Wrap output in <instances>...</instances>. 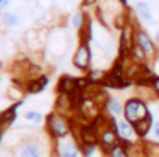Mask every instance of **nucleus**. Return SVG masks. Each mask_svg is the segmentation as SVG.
Segmentation results:
<instances>
[{"label": "nucleus", "mask_w": 159, "mask_h": 157, "mask_svg": "<svg viewBox=\"0 0 159 157\" xmlns=\"http://www.w3.org/2000/svg\"><path fill=\"white\" fill-rule=\"evenodd\" d=\"M45 118L46 116L43 114L41 111H38V109H26V111L22 113V119H24L28 125H33V126L41 125V123L45 121Z\"/></svg>", "instance_id": "16"}, {"label": "nucleus", "mask_w": 159, "mask_h": 157, "mask_svg": "<svg viewBox=\"0 0 159 157\" xmlns=\"http://www.w3.org/2000/svg\"><path fill=\"white\" fill-rule=\"evenodd\" d=\"M108 157H130V145H127L123 142H118L108 152Z\"/></svg>", "instance_id": "18"}, {"label": "nucleus", "mask_w": 159, "mask_h": 157, "mask_svg": "<svg viewBox=\"0 0 159 157\" xmlns=\"http://www.w3.org/2000/svg\"><path fill=\"white\" fill-rule=\"evenodd\" d=\"M0 24L7 29H14L21 24V17L16 12H11V10H5V12L0 14Z\"/></svg>", "instance_id": "14"}, {"label": "nucleus", "mask_w": 159, "mask_h": 157, "mask_svg": "<svg viewBox=\"0 0 159 157\" xmlns=\"http://www.w3.org/2000/svg\"><path fill=\"white\" fill-rule=\"evenodd\" d=\"M14 157H55L53 152V140L43 133H33L24 138L14 150Z\"/></svg>", "instance_id": "1"}, {"label": "nucleus", "mask_w": 159, "mask_h": 157, "mask_svg": "<svg viewBox=\"0 0 159 157\" xmlns=\"http://www.w3.org/2000/svg\"><path fill=\"white\" fill-rule=\"evenodd\" d=\"M45 132L53 142L72 135V119L58 111H50L45 118Z\"/></svg>", "instance_id": "3"}, {"label": "nucleus", "mask_w": 159, "mask_h": 157, "mask_svg": "<svg viewBox=\"0 0 159 157\" xmlns=\"http://www.w3.org/2000/svg\"><path fill=\"white\" fill-rule=\"evenodd\" d=\"M135 43L140 46V50L145 53L149 63H151V60L157 55V51H159V46L156 44L154 38H152L151 34L144 29V27L137 26V29H135Z\"/></svg>", "instance_id": "8"}, {"label": "nucleus", "mask_w": 159, "mask_h": 157, "mask_svg": "<svg viewBox=\"0 0 159 157\" xmlns=\"http://www.w3.org/2000/svg\"><path fill=\"white\" fill-rule=\"evenodd\" d=\"M69 46H70V39H69L67 31L62 29V27H52L48 33V39H46V44H45L43 56H45V60L48 58L50 61L58 60V58H62L67 53Z\"/></svg>", "instance_id": "2"}, {"label": "nucleus", "mask_w": 159, "mask_h": 157, "mask_svg": "<svg viewBox=\"0 0 159 157\" xmlns=\"http://www.w3.org/2000/svg\"><path fill=\"white\" fill-rule=\"evenodd\" d=\"M9 5H11V0H0V14L5 12L9 9Z\"/></svg>", "instance_id": "21"}, {"label": "nucleus", "mask_w": 159, "mask_h": 157, "mask_svg": "<svg viewBox=\"0 0 159 157\" xmlns=\"http://www.w3.org/2000/svg\"><path fill=\"white\" fill-rule=\"evenodd\" d=\"M134 10L139 20H142V22H154V10H152V5L147 0H137L134 5Z\"/></svg>", "instance_id": "12"}, {"label": "nucleus", "mask_w": 159, "mask_h": 157, "mask_svg": "<svg viewBox=\"0 0 159 157\" xmlns=\"http://www.w3.org/2000/svg\"><path fill=\"white\" fill-rule=\"evenodd\" d=\"M80 150H82V157H108V152L101 147L98 140L80 142Z\"/></svg>", "instance_id": "11"}, {"label": "nucleus", "mask_w": 159, "mask_h": 157, "mask_svg": "<svg viewBox=\"0 0 159 157\" xmlns=\"http://www.w3.org/2000/svg\"><path fill=\"white\" fill-rule=\"evenodd\" d=\"M152 38H154V41H156V44H157V46H159V29H157V31H156V34H154V36H152Z\"/></svg>", "instance_id": "22"}, {"label": "nucleus", "mask_w": 159, "mask_h": 157, "mask_svg": "<svg viewBox=\"0 0 159 157\" xmlns=\"http://www.w3.org/2000/svg\"><path fill=\"white\" fill-rule=\"evenodd\" d=\"M87 17H89V16H87L84 10H77V12H74L72 16H70V27L79 33V31L84 27V24H86Z\"/></svg>", "instance_id": "17"}, {"label": "nucleus", "mask_w": 159, "mask_h": 157, "mask_svg": "<svg viewBox=\"0 0 159 157\" xmlns=\"http://www.w3.org/2000/svg\"><path fill=\"white\" fill-rule=\"evenodd\" d=\"M149 67H151L152 74H154V75H157V77H159V51H157V55H156V56L151 60Z\"/></svg>", "instance_id": "19"}, {"label": "nucleus", "mask_w": 159, "mask_h": 157, "mask_svg": "<svg viewBox=\"0 0 159 157\" xmlns=\"http://www.w3.org/2000/svg\"><path fill=\"white\" fill-rule=\"evenodd\" d=\"M111 119H113V125L116 128L118 137H120V142L127 143V145H135V143L142 142L134 123L127 121L125 118H111Z\"/></svg>", "instance_id": "7"}, {"label": "nucleus", "mask_w": 159, "mask_h": 157, "mask_svg": "<svg viewBox=\"0 0 159 157\" xmlns=\"http://www.w3.org/2000/svg\"><path fill=\"white\" fill-rule=\"evenodd\" d=\"M94 61V51H93V43L87 41H79L75 51L72 55V67H75L80 72H89L93 68Z\"/></svg>", "instance_id": "5"}, {"label": "nucleus", "mask_w": 159, "mask_h": 157, "mask_svg": "<svg viewBox=\"0 0 159 157\" xmlns=\"http://www.w3.org/2000/svg\"><path fill=\"white\" fill-rule=\"evenodd\" d=\"M53 152L55 157H82L80 142L75 135H69L53 142Z\"/></svg>", "instance_id": "6"}, {"label": "nucleus", "mask_w": 159, "mask_h": 157, "mask_svg": "<svg viewBox=\"0 0 159 157\" xmlns=\"http://www.w3.org/2000/svg\"><path fill=\"white\" fill-rule=\"evenodd\" d=\"M50 84V75L48 74H43L39 77H34V78H29L28 82L24 84V89H26V94L28 96H36V94H41Z\"/></svg>", "instance_id": "9"}, {"label": "nucleus", "mask_w": 159, "mask_h": 157, "mask_svg": "<svg viewBox=\"0 0 159 157\" xmlns=\"http://www.w3.org/2000/svg\"><path fill=\"white\" fill-rule=\"evenodd\" d=\"M123 106L125 102H121V99L115 97V96H108L103 104V113L110 118H123Z\"/></svg>", "instance_id": "10"}, {"label": "nucleus", "mask_w": 159, "mask_h": 157, "mask_svg": "<svg viewBox=\"0 0 159 157\" xmlns=\"http://www.w3.org/2000/svg\"><path fill=\"white\" fill-rule=\"evenodd\" d=\"M38 2H41V0H36V3H38Z\"/></svg>", "instance_id": "23"}, {"label": "nucleus", "mask_w": 159, "mask_h": 157, "mask_svg": "<svg viewBox=\"0 0 159 157\" xmlns=\"http://www.w3.org/2000/svg\"><path fill=\"white\" fill-rule=\"evenodd\" d=\"M151 106L145 99L139 97V96H132L125 101L123 106V118L130 123H139L142 119H145L147 116H151Z\"/></svg>", "instance_id": "4"}, {"label": "nucleus", "mask_w": 159, "mask_h": 157, "mask_svg": "<svg viewBox=\"0 0 159 157\" xmlns=\"http://www.w3.org/2000/svg\"><path fill=\"white\" fill-rule=\"evenodd\" d=\"M24 96H28L26 94V89H24V85L19 84V82H14V84H12L11 87H7V91H5V97L12 102L24 101Z\"/></svg>", "instance_id": "13"}, {"label": "nucleus", "mask_w": 159, "mask_h": 157, "mask_svg": "<svg viewBox=\"0 0 159 157\" xmlns=\"http://www.w3.org/2000/svg\"><path fill=\"white\" fill-rule=\"evenodd\" d=\"M152 123H154V114L151 113V116H147L145 119H142V121L135 123V130H137L139 137H140V140H145L149 137V133H151V128H152Z\"/></svg>", "instance_id": "15"}, {"label": "nucleus", "mask_w": 159, "mask_h": 157, "mask_svg": "<svg viewBox=\"0 0 159 157\" xmlns=\"http://www.w3.org/2000/svg\"><path fill=\"white\" fill-rule=\"evenodd\" d=\"M151 85H152V89H154L156 96H157V101H159V77H157V75H152Z\"/></svg>", "instance_id": "20"}]
</instances>
